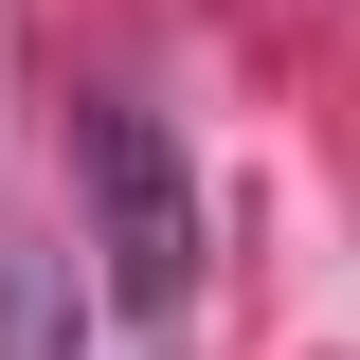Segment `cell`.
<instances>
[{"instance_id": "obj_1", "label": "cell", "mask_w": 360, "mask_h": 360, "mask_svg": "<svg viewBox=\"0 0 360 360\" xmlns=\"http://www.w3.org/2000/svg\"><path fill=\"white\" fill-rule=\"evenodd\" d=\"M72 162H90V288H108L127 324H180V307H198V180H180L162 108L90 90V108H72Z\"/></svg>"}, {"instance_id": "obj_2", "label": "cell", "mask_w": 360, "mask_h": 360, "mask_svg": "<svg viewBox=\"0 0 360 360\" xmlns=\"http://www.w3.org/2000/svg\"><path fill=\"white\" fill-rule=\"evenodd\" d=\"M0 360H72V270L54 252H0Z\"/></svg>"}]
</instances>
